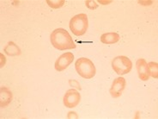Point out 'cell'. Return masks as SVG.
I'll return each mask as SVG.
<instances>
[{"label": "cell", "instance_id": "6da1fadb", "mask_svg": "<svg viewBox=\"0 0 158 119\" xmlns=\"http://www.w3.org/2000/svg\"><path fill=\"white\" fill-rule=\"evenodd\" d=\"M50 38L52 45L59 50L73 49L77 47L71 35L64 29H56L52 32Z\"/></svg>", "mask_w": 158, "mask_h": 119}, {"label": "cell", "instance_id": "7a4b0ae2", "mask_svg": "<svg viewBox=\"0 0 158 119\" xmlns=\"http://www.w3.org/2000/svg\"><path fill=\"white\" fill-rule=\"evenodd\" d=\"M75 68L79 75L84 79H92L95 75V65L88 58H79L76 61Z\"/></svg>", "mask_w": 158, "mask_h": 119}, {"label": "cell", "instance_id": "3957f363", "mask_svg": "<svg viewBox=\"0 0 158 119\" xmlns=\"http://www.w3.org/2000/svg\"><path fill=\"white\" fill-rule=\"evenodd\" d=\"M70 29L75 36H83L88 29L89 22L86 14H78L74 16L70 21Z\"/></svg>", "mask_w": 158, "mask_h": 119}, {"label": "cell", "instance_id": "277c9868", "mask_svg": "<svg viewBox=\"0 0 158 119\" xmlns=\"http://www.w3.org/2000/svg\"><path fill=\"white\" fill-rule=\"evenodd\" d=\"M112 68L117 74L124 75L130 73L132 68V62L127 56H117L112 61Z\"/></svg>", "mask_w": 158, "mask_h": 119}, {"label": "cell", "instance_id": "5b68a950", "mask_svg": "<svg viewBox=\"0 0 158 119\" xmlns=\"http://www.w3.org/2000/svg\"><path fill=\"white\" fill-rule=\"evenodd\" d=\"M81 100V95L75 89L68 90L64 96V104L67 108H75L78 105Z\"/></svg>", "mask_w": 158, "mask_h": 119}, {"label": "cell", "instance_id": "8992f818", "mask_svg": "<svg viewBox=\"0 0 158 119\" xmlns=\"http://www.w3.org/2000/svg\"><path fill=\"white\" fill-rule=\"evenodd\" d=\"M73 60H74V55L72 53H71V52L64 53V54L59 56L58 60H56L55 69L58 72L64 71L73 61Z\"/></svg>", "mask_w": 158, "mask_h": 119}, {"label": "cell", "instance_id": "52a82bcc", "mask_svg": "<svg viewBox=\"0 0 158 119\" xmlns=\"http://www.w3.org/2000/svg\"><path fill=\"white\" fill-rule=\"evenodd\" d=\"M126 79L123 77H118L117 79L114 80V82L112 84V86L110 88V94L113 98H118L122 94L123 91L126 88Z\"/></svg>", "mask_w": 158, "mask_h": 119}, {"label": "cell", "instance_id": "ba28073f", "mask_svg": "<svg viewBox=\"0 0 158 119\" xmlns=\"http://www.w3.org/2000/svg\"><path fill=\"white\" fill-rule=\"evenodd\" d=\"M137 71H138V77L143 81L149 80L150 77V69L148 67V63L144 59H138L136 62Z\"/></svg>", "mask_w": 158, "mask_h": 119}, {"label": "cell", "instance_id": "9c48e42d", "mask_svg": "<svg viewBox=\"0 0 158 119\" xmlns=\"http://www.w3.org/2000/svg\"><path fill=\"white\" fill-rule=\"evenodd\" d=\"M13 99V94L10 89L6 86H2L0 88V107L2 109L6 108L11 103Z\"/></svg>", "mask_w": 158, "mask_h": 119}, {"label": "cell", "instance_id": "30bf717a", "mask_svg": "<svg viewBox=\"0 0 158 119\" xmlns=\"http://www.w3.org/2000/svg\"><path fill=\"white\" fill-rule=\"evenodd\" d=\"M120 39V36L116 32H110L105 33L101 36V42L105 44H114L116 43Z\"/></svg>", "mask_w": 158, "mask_h": 119}, {"label": "cell", "instance_id": "8fae6325", "mask_svg": "<svg viewBox=\"0 0 158 119\" xmlns=\"http://www.w3.org/2000/svg\"><path fill=\"white\" fill-rule=\"evenodd\" d=\"M4 52L9 56H18L21 55V49L13 42H10L4 47Z\"/></svg>", "mask_w": 158, "mask_h": 119}, {"label": "cell", "instance_id": "7c38bea8", "mask_svg": "<svg viewBox=\"0 0 158 119\" xmlns=\"http://www.w3.org/2000/svg\"><path fill=\"white\" fill-rule=\"evenodd\" d=\"M148 67L150 69V76L156 79L158 77V64L156 62H150L148 63Z\"/></svg>", "mask_w": 158, "mask_h": 119}, {"label": "cell", "instance_id": "4fadbf2b", "mask_svg": "<svg viewBox=\"0 0 158 119\" xmlns=\"http://www.w3.org/2000/svg\"><path fill=\"white\" fill-rule=\"evenodd\" d=\"M48 4L53 9H58L62 7L64 4V0H48L47 1Z\"/></svg>", "mask_w": 158, "mask_h": 119}, {"label": "cell", "instance_id": "5bb4252c", "mask_svg": "<svg viewBox=\"0 0 158 119\" xmlns=\"http://www.w3.org/2000/svg\"><path fill=\"white\" fill-rule=\"evenodd\" d=\"M85 4L88 8L90 9V10H95V9L98 7V4H96L95 1H92V0H88L85 1Z\"/></svg>", "mask_w": 158, "mask_h": 119}, {"label": "cell", "instance_id": "9a60e30c", "mask_svg": "<svg viewBox=\"0 0 158 119\" xmlns=\"http://www.w3.org/2000/svg\"><path fill=\"white\" fill-rule=\"evenodd\" d=\"M69 84H70V86H72V87H75L77 88V90H81L82 88H81V86H80V84L77 80H75V79H71V80H69Z\"/></svg>", "mask_w": 158, "mask_h": 119}, {"label": "cell", "instance_id": "2e32d148", "mask_svg": "<svg viewBox=\"0 0 158 119\" xmlns=\"http://www.w3.org/2000/svg\"><path fill=\"white\" fill-rule=\"evenodd\" d=\"M71 117H74V118H78V116L77 115L76 112H73V111H70L68 113V118H71Z\"/></svg>", "mask_w": 158, "mask_h": 119}, {"label": "cell", "instance_id": "e0dca14e", "mask_svg": "<svg viewBox=\"0 0 158 119\" xmlns=\"http://www.w3.org/2000/svg\"><path fill=\"white\" fill-rule=\"evenodd\" d=\"M0 56H1V65H0L1 67H0V68H3V67L4 66V63H5V60L6 59H5V57H4V56L2 54L0 55Z\"/></svg>", "mask_w": 158, "mask_h": 119}, {"label": "cell", "instance_id": "ac0fdd59", "mask_svg": "<svg viewBox=\"0 0 158 119\" xmlns=\"http://www.w3.org/2000/svg\"><path fill=\"white\" fill-rule=\"evenodd\" d=\"M99 3L100 4H110V3H112V1H102V0H100L99 1Z\"/></svg>", "mask_w": 158, "mask_h": 119}]
</instances>
